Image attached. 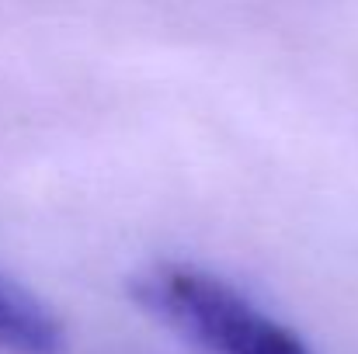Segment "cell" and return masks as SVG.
I'll list each match as a JSON object with an SVG mask.
<instances>
[{"instance_id": "1", "label": "cell", "mask_w": 358, "mask_h": 354, "mask_svg": "<svg viewBox=\"0 0 358 354\" xmlns=\"http://www.w3.org/2000/svg\"><path fill=\"white\" fill-rule=\"evenodd\" d=\"M132 299L206 354H313L227 278L185 260H160L132 278Z\"/></svg>"}, {"instance_id": "2", "label": "cell", "mask_w": 358, "mask_h": 354, "mask_svg": "<svg viewBox=\"0 0 358 354\" xmlns=\"http://www.w3.org/2000/svg\"><path fill=\"white\" fill-rule=\"evenodd\" d=\"M66 341L56 313L0 271V351L7 354H59Z\"/></svg>"}]
</instances>
